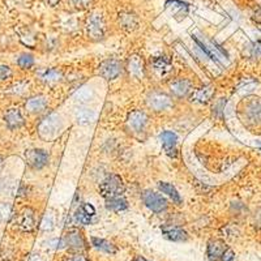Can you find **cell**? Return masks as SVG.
I'll list each match as a JSON object with an SVG mask.
<instances>
[{
	"instance_id": "1",
	"label": "cell",
	"mask_w": 261,
	"mask_h": 261,
	"mask_svg": "<svg viewBox=\"0 0 261 261\" xmlns=\"http://www.w3.org/2000/svg\"><path fill=\"white\" fill-rule=\"evenodd\" d=\"M124 183L118 175H109L99 183V193L106 200L123 197L124 195Z\"/></svg>"
},
{
	"instance_id": "2",
	"label": "cell",
	"mask_w": 261,
	"mask_h": 261,
	"mask_svg": "<svg viewBox=\"0 0 261 261\" xmlns=\"http://www.w3.org/2000/svg\"><path fill=\"white\" fill-rule=\"evenodd\" d=\"M192 38L195 39V42L201 47V50L204 51L205 55L211 59L216 60L217 63H221V64H227L228 58L227 54L222 50L221 47H218L217 45H214L213 42L208 41L202 34L199 36H192Z\"/></svg>"
},
{
	"instance_id": "3",
	"label": "cell",
	"mask_w": 261,
	"mask_h": 261,
	"mask_svg": "<svg viewBox=\"0 0 261 261\" xmlns=\"http://www.w3.org/2000/svg\"><path fill=\"white\" fill-rule=\"evenodd\" d=\"M86 34L92 41H101L106 33V24L103 16L99 12H92L86 20Z\"/></svg>"
},
{
	"instance_id": "4",
	"label": "cell",
	"mask_w": 261,
	"mask_h": 261,
	"mask_svg": "<svg viewBox=\"0 0 261 261\" xmlns=\"http://www.w3.org/2000/svg\"><path fill=\"white\" fill-rule=\"evenodd\" d=\"M64 241L65 248H68L69 251H73L76 253L84 252L86 248H88V243H86L85 237L83 235V232L77 228H71L67 231V234L63 238Z\"/></svg>"
},
{
	"instance_id": "5",
	"label": "cell",
	"mask_w": 261,
	"mask_h": 261,
	"mask_svg": "<svg viewBox=\"0 0 261 261\" xmlns=\"http://www.w3.org/2000/svg\"><path fill=\"white\" fill-rule=\"evenodd\" d=\"M60 128H62V120H60L59 115L51 114L39 123L38 132L43 139H51V137L57 136Z\"/></svg>"
},
{
	"instance_id": "6",
	"label": "cell",
	"mask_w": 261,
	"mask_h": 261,
	"mask_svg": "<svg viewBox=\"0 0 261 261\" xmlns=\"http://www.w3.org/2000/svg\"><path fill=\"white\" fill-rule=\"evenodd\" d=\"M143 200L144 204L146 205V208H149L151 212H154V213H162L169 206L167 200L165 197H162L160 193H155L153 191H145L143 193Z\"/></svg>"
},
{
	"instance_id": "7",
	"label": "cell",
	"mask_w": 261,
	"mask_h": 261,
	"mask_svg": "<svg viewBox=\"0 0 261 261\" xmlns=\"http://www.w3.org/2000/svg\"><path fill=\"white\" fill-rule=\"evenodd\" d=\"M25 161L28 166L34 170H41L48 162V153L43 149H29L25 153Z\"/></svg>"
},
{
	"instance_id": "8",
	"label": "cell",
	"mask_w": 261,
	"mask_h": 261,
	"mask_svg": "<svg viewBox=\"0 0 261 261\" xmlns=\"http://www.w3.org/2000/svg\"><path fill=\"white\" fill-rule=\"evenodd\" d=\"M98 72L105 80H115L122 73V64L116 59H107L101 63Z\"/></svg>"
},
{
	"instance_id": "9",
	"label": "cell",
	"mask_w": 261,
	"mask_h": 261,
	"mask_svg": "<svg viewBox=\"0 0 261 261\" xmlns=\"http://www.w3.org/2000/svg\"><path fill=\"white\" fill-rule=\"evenodd\" d=\"M146 103L150 107L151 110L154 111H165L169 110L170 107L172 106V99L165 93L154 92L148 95Z\"/></svg>"
},
{
	"instance_id": "10",
	"label": "cell",
	"mask_w": 261,
	"mask_h": 261,
	"mask_svg": "<svg viewBox=\"0 0 261 261\" xmlns=\"http://www.w3.org/2000/svg\"><path fill=\"white\" fill-rule=\"evenodd\" d=\"M16 225L25 232H32L36 228V217L30 208H25L16 217Z\"/></svg>"
},
{
	"instance_id": "11",
	"label": "cell",
	"mask_w": 261,
	"mask_h": 261,
	"mask_svg": "<svg viewBox=\"0 0 261 261\" xmlns=\"http://www.w3.org/2000/svg\"><path fill=\"white\" fill-rule=\"evenodd\" d=\"M162 148L169 157H175L176 155V144H178V136L171 130H163L160 136Z\"/></svg>"
},
{
	"instance_id": "12",
	"label": "cell",
	"mask_w": 261,
	"mask_h": 261,
	"mask_svg": "<svg viewBox=\"0 0 261 261\" xmlns=\"http://www.w3.org/2000/svg\"><path fill=\"white\" fill-rule=\"evenodd\" d=\"M4 122L9 129H18L25 124V119L17 107H11L4 114Z\"/></svg>"
},
{
	"instance_id": "13",
	"label": "cell",
	"mask_w": 261,
	"mask_h": 261,
	"mask_svg": "<svg viewBox=\"0 0 261 261\" xmlns=\"http://www.w3.org/2000/svg\"><path fill=\"white\" fill-rule=\"evenodd\" d=\"M227 248L228 247L226 246V243L223 241L212 239V241L208 242V246H206V256L212 261H220Z\"/></svg>"
},
{
	"instance_id": "14",
	"label": "cell",
	"mask_w": 261,
	"mask_h": 261,
	"mask_svg": "<svg viewBox=\"0 0 261 261\" xmlns=\"http://www.w3.org/2000/svg\"><path fill=\"white\" fill-rule=\"evenodd\" d=\"M128 72L132 77L141 80L145 74V65H144L143 58L140 55H130L128 59Z\"/></svg>"
},
{
	"instance_id": "15",
	"label": "cell",
	"mask_w": 261,
	"mask_h": 261,
	"mask_svg": "<svg viewBox=\"0 0 261 261\" xmlns=\"http://www.w3.org/2000/svg\"><path fill=\"white\" fill-rule=\"evenodd\" d=\"M162 234L171 242H186L188 239V234L179 226L174 225H163L161 227Z\"/></svg>"
},
{
	"instance_id": "16",
	"label": "cell",
	"mask_w": 261,
	"mask_h": 261,
	"mask_svg": "<svg viewBox=\"0 0 261 261\" xmlns=\"http://www.w3.org/2000/svg\"><path fill=\"white\" fill-rule=\"evenodd\" d=\"M146 124H148V116L144 111L135 110L128 116V125L134 132H141L145 129Z\"/></svg>"
},
{
	"instance_id": "17",
	"label": "cell",
	"mask_w": 261,
	"mask_h": 261,
	"mask_svg": "<svg viewBox=\"0 0 261 261\" xmlns=\"http://www.w3.org/2000/svg\"><path fill=\"white\" fill-rule=\"evenodd\" d=\"M170 90L175 97H187L191 92H192V84L191 81L186 80V79H179V80H175L174 83H171L170 85Z\"/></svg>"
},
{
	"instance_id": "18",
	"label": "cell",
	"mask_w": 261,
	"mask_h": 261,
	"mask_svg": "<svg viewBox=\"0 0 261 261\" xmlns=\"http://www.w3.org/2000/svg\"><path fill=\"white\" fill-rule=\"evenodd\" d=\"M47 107V99L43 95H36V97L29 98L25 103V109L30 114H39L46 110Z\"/></svg>"
},
{
	"instance_id": "19",
	"label": "cell",
	"mask_w": 261,
	"mask_h": 261,
	"mask_svg": "<svg viewBox=\"0 0 261 261\" xmlns=\"http://www.w3.org/2000/svg\"><path fill=\"white\" fill-rule=\"evenodd\" d=\"M214 94L213 86H202L200 89L192 90V94H191V101L195 102V103H208L212 99Z\"/></svg>"
},
{
	"instance_id": "20",
	"label": "cell",
	"mask_w": 261,
	"mask_h": 261,
	"mask_svg": "<svg viewBox=\"0 0 261 261\" xmlns=\"http://www.w3.org/2000/svg\"><path fill=\"white\" fill-rule=\"evenodd\" d=\"M118 21H119V25L122 27V29L128 30V32L135 30L137 27H139V18H137L136 15H134V13H130V12L119 13Z\"/></svg>"
},
{
	"instance_id": "21",
	"label": "cell",
	"mask_w": 261,
	"mask_h": 261,
	"mask_svg": "<svg viewBox=\"0 0 261 261\" xmlns=\"http://www.w3.org/2000/svg\"><path fill=\"white\" fill-rule=\"evenodd\" d=\"M90 242H92V246L94 247L95 249H98V251H102V252L109 253V255H115V253L118 252V248H116L111 242L106 241V239L93 237L90 238Z\"/></svg>"
},
{
	"instance_id": "22",
	"label": "cell",
	"mask_w": 261,
	"mask_h": 261,
	"mask_svg": "<svg viewBox=\"0 0 261 261\" xmlns=\"http://www.w3.org/2000/svg\"><path fill=\"white\" fill-rule=\"evenodd\" d=\"M158 188H160L161 191H162L163 193H166L167 196H169L170 199L172 200V201L175 202L176 205L181 204V197L180 195H179V192L176 191V188L172 186L171 183H166V181H161V183H158Z\"/></svg>"
},
{
	"instance_id": "23",
	"label": "cell",
	"mask_w": 261,
	"mask_h": 261,
	"mask_svg": "<svg viewBox=\"0 0 261 261\" xmlns=\"http://www.w3.org/2000/svg\"><path fill=\"white\" fill-rule=\"evenodd\" d=\"M76 120L81 125L92 124L95 120V113L90 109H79L76 111Z\"/></svg>"
},
{
	"instance_id": "24",
	"label": "cell",
	"mask_w": 261,
	"mask_h": 261,
	"mask_svg": "<svg viewBox=\"0 0 261 261\" xmlns=\"http://www.w3.org/2000/svg\"><path fill=\"white\" fill-rule=\"evenodd\" d=\"M73 221L74 223H77V225L86 226V225H93V223L97 221V218H95V216H90V214H88L86 212H84L80 206L77 211L74 212Z\"/></svg>"
},
{
	"instance_id": "25",
	"label": "cell",
	"mask_w": 261,
	"mask_h": 261,
	"mask_svg": "<svg viewBox=\"0 0 261 261\" xmlns=\"http://www.w3.org/2000/svg\"><path fill=\"white\" fill-rule=\"evenodd\" d=\"M128 206V202L124 197H115V199L106 200V208L113 212H123Z\"/></svg>"
},
{
	"instance_id": "26",
	"label": "cell",
	"mask_w": 261,
	"mask_h": 261,
	"mask_svg": "<svg viewBox=\"0 0 261 261\" xmlns=\"http://www.w3.org/2000/svg\"><path fill=\"white\" fill-rule=\"evenodd\" d=\"M153 67L161 74H165L171 69V63L166 57H157L153 59Z\"/></svg>"
},
{
	"instance_id": "27",
	"label": "cell",
	"mask_w": 261,
	"mask_h": 261,
	"mask_svg": "<svg viewBox=\"0 0 261 261\" xmlns=\"http://www.w3.org/2000/svg\"><path fill=\"white\" fill-rule=\"evenodd\" d=\"M60 79H62V73H60L58 69L48 68V69H45V71L41 73V80L46 84L58 83Z\"/></svg>"
},
{
	"instance_id": "28",
	"label": "cell",
	"mask_w": 261,
	"mask_h": 261,
	"mask_svg": "<svg viewBox=\"0 0 261 261\" xmlns=\"http://www.w3.org/2000/svg\"><path fill=\"white\" fill-rule=\"evenodd\" d=\"M17 65L22 69H30L34 65V59L29 54H21L17 58Z\"/></svg>"
},
{
	"instance_id": "29",
	"label": "cell",
	"mask_w": 261,
	"mask_h": 261,
	"mask_svg": "<svg viewBox=\"0 0 261 261\" xmlns=\"http://www.w3.org/2000/svg\"><path fill=\"white\" fill-rule=\"evenodd\" d=\"M92 89H89V88H81V89H79L77 92H76L74 98H76V101L79 102H86L89 101L90 98H92Z\"/></svg>"
},
{
	"instance_id": "30",
	"label": "cell",
	"mask_w": 261,
	"mask_h": 261,
	"mask_svg": "<svg viewBox=\"0 0 261 261\" xmlns=\"http://www.w3.org/2000/svg\"><path fill=\"white\" fill-rule=\"evenodd\" d=\"M13 71L9 68L8 65L0 64V83H4V81H8L9 79H12Z\"/></svg>"
},
{
	"instance_id": "31",
	"label": "cell",
	"mask_w": 261,
	"mask_h": 261,
	"mask_svg": "<svg viewBox=\"0 0 261 261\" xmlns=\"http://www.w3.org/2000/svg\"><path fill=\"white\" fill-rule=\"evenodd\" d=\"M249 57L253 59L261 58V41L253 42L252 45L249 46Z\"/></svg>"
},
{
	"instance_id": "32",
	"label": "cell",
	"mask_w": 261,
	"mask_h": 261,
	"mask_svg": "<svg viewBox=\"0 0 261 261\" xmlns=\"http://www.w3.org/2000/svg\"><path fill=\"white\" fill-rule=\"evenodd\" d=\"M69 3L73 8L79 9V11H84V9L89 8V6L92 4V0H69Z\"/></svg>"
},
{
	"instance_id": "33",
	"label": "cell",
	"mask_w": 261,
	"mask_h": 261,
	"mask_svg": "<svg viewBox=\"0 0 261 261\" xmlns=\"http://www.w3.org/2000/svg\"><path fill=\"white\" fill-rule=\"evenodd\" d=\"M41 227L43 228V230H47V231L53 230L54 228V217L51 216V214L45 216V218H43V221H42Z\"/></svg>"
},
{
	"instance_id": "34",
	"label": "cell",
	"mask_w": 261,
	"mask_h": 261,
	"mask_svg": "<svg viewBox=\"0 0 261 261\" xmlns=\"http://www.w3.org/2000/svg\"><path fill=\"white\" fill-rule=\"evenodd\" d=\"M220 261H235V252L231 248H227L222 255Z\"/></svg>"
},
{
	"instance_id": "35",
	"label": "cell",
	"mask_w": 261,
	"mask_h": 261,
	"mask_svg": "<svg viewBox=\"0 0 261 261\" xmlns=\"http://www.w3.org/2000/svg\"><path fill=\"white\" fill-rule=\"evenodd\" d=\"M81 209H83L84 212H86L88 214H90V216H95V214H97L95 208L92 204H83L81 205Z\"/></svg>"
},
{
	"instance_id": "36",
	"label": "cell",
	"mask_w": 261,
	"mask_h": 261,
	"mask_svg": "<svg viewBox=\"0 0 261 261\" xmlns=\"http://www.w3.org/2000/svg\"><path fill=\"white\" fill-rule=\"evenodd\" d=\"M252 20L256 21L257 24H261V8L260 7L256 6L255 12H253V15H252Z\"/></svg>"
},
{
	"instance_id": "37",
	"label": "cell",
	"mask_w": 261,
	"mask_h": 261,
	"mask_svg": "<svg viewBox=\"0 0 261 261\" xmlns=\"http://www.w3.org/2000/svg\"><path fill=\"white\" fill-rule=\"evenodd\" d=\"M67 261H89V260H88V258H86L84 255L77 253V255H74V256H72V257H69Z\"/></svg>"
},
{
	"instance_id": "38",
	"label": "cell",
	"mask_w": 261,
	"mask_h": 261,
	"mask_svg": "<svg viewBox=\"0 0 261 261\" xmlns=\"http://www.w3.org/2000/svg\"><path fill=\"white\" fill-rule=\"evenodd\" d=\"M46 3L50 7H57L60 3V0H46Z\"/></svg>"
},
{
	"instance_id": "39",
	"label": "cell",
	"mask_w": 261,
	"mask_h": 261,
	"mask_svg": "<svg viewBox=\"0 0 261 261\" xmlns=\"http://www.w3.org/2000/svg\"><path fill=\"white\" fill-rule=\"evenodd\" d=\"M4 186H6V183H4V180H3V179H0V191L3 190Z\"/></svg>"
},
{
	"instance_id": "40",
	"label": "cell",
	"mask_w": 261,
	"mask_h": 261,
	"mask_svg": "<svg viewBox=\"0 0 261 261\" xmlns=\"http://www.w3.org/2000/svg\"><path fill=\"white\" fill-rule=\"evenodd\" d=\"M136 261H148V260H145V258H144V257H137Z\"/></svg>"
},
{
	"instance_id": "41",
	"label": "cell",
	"mask_w": 261,
	"mask_h": 261,
	"mask_svg": "<svg viewBox=\"0 0 261 261\" xmlns=\"http://www.w3.org/2000/svg\"><path fill=\"white\" fill-rule=\"evenodd\" d=\"M2 161H3V157H0V163H2Z\"/></svg>"
}]
</instances>
